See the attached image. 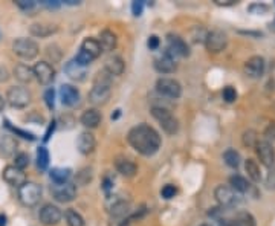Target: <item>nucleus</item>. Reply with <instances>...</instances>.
Returning <instances> with one entry per match:
<instances>
[{
    "instance_id": "nucleus-1",
    "label": "nucleus",
    "mask_w": 275,
    "mask_h": 226,
    "mask_svg": "<svg viewBox=\"0 0 275 226\" xmlns=\"http://www.w3.org/2000/svg\"><path fill=\"white\" fill-rule=\"evenodd\" d=\"M127 141L142 156H153L161 147L159 133L148 124H139L130 129Z\"/></svg>"
},
{
    "instance_id": "nucleus-2",
    "label": "nucleus",
    "mask_w": 275,
    "mask_h": 226,
    "mask_svg": "<svg viewBox=\"0 0 275 226\" xmlns=\"http://www.w3.org/2000/svg\"><path fill=\"white\" fill-rule=\"evenodd\" d=\"M110 93H112V90H110V75L106 70H103L95 78L93 87L89 92V101L93 106L106 104L109 101V98H110Z\"/></svg>"
},
{
    "instance_id": "nucleus-3",
    "label": "nucleus",
    "mask_w": 275,
    "mask_h": 226,
    "mask_svg": "<svg viewBox=\"0 0 275 226\" xmlns=\"http://www.w3.org/2000/svg\"><path fill=\"white\" fill-rule=\"evenodd\" d=\"M152 115H153V118L161 124L162 130H164L167 135H174V133H178V130H179V121L174 118V115H173L168 109H165V107H162V106H153V107H152Z\"/></svg>"
},
{
    "instance_id": "nucleus-4",
    "label": "nucleus",
    "mask_w": 275,
    "mask_h": 226,
    "mask_svg": "<svg viewBox=\"0 0 275 226\" xmlns=\"http://www.w3.org/2000/svg\"><path fill=\"white\" fill-rule=\"evenodd\" d=\"M41 199V187L35 182H26L18 188V200L24 207H35Z\"/></svg>"
},
{
    "instance_id": "nucleus-5",
    "label": "nucleus",
    "mask_w": 275,
    "mask_h": 226,
    "mask_svg": "<svg viewBox=\"0 0 275 226\" xmlns=\"http://www.w3.org/2000/svg\"><path fill=\"white\" fill-rule=\"evenodd\" d=\"M12 51L17 57L23 58V60H34L40 49H38V44L31 40V38H17L14 43H12Z\"/></svg>"
},
{
    "instance_id": "nucleus-6",
    "label": "nucleus",
    "mask_w": 275,
    "mask_h": 226,
    "mask_svg": "<svg viewBox=\"0 0 275 226\" xmlns=\"http://www.w3.org/2000/svg\"><path fill=\"white\" fill-rule=\"evenodd\" d=\"M156 90L159 95L170 99H178L182 95V86L174 78H159L156 81Z\"/></svg>"
},
{
    "instance_id": "nucleus-7",
    "label": "nucleus",
    "mask_w": 275,
    "mask_h": 226,
    "mask_svg": "<svg viewBox=\"0 0 275 226\" xmlns=\"http://www.w3.org/2000/svg\"><path fill=\"white\" fill-rule=\"evenodd\" d=\"M52 197L60 204H69L77 197V187L70 182L67 184H54L51 187Z\"/></svg>"
},
{
    "instance_id": "nucleus-8",
    "label": "nucleus",
    "mask_w": 275,
    "mask_h": 226,
    "mask_svg": "<svg viewBox=\"0 0 275 226\" xmlns=\"http://www.w3.org/2000/svg\"><path fill=\"white\" fill-rule=\"evenodd\" d=\"M228 44V35L220 31V29H214L211 32L207 34V38H205V47L208 52H213V54H217V52H222Z\"/></svg>"
},
{
    "instance_id": "nucleus-9",
    "label": "nucleus",
    "mask_w": 275,
    "mask_h": 226,
    "mask_svg": "<svg viewBox=\"0 0 275 226\" xmlns=\"http://www.w3.org/2000/svg\"><path fill=\"white\" fill-rule=\"evenodd\" d=\"M6 99L8 103L15 107V109H23L31 103V93L26 87L21 86H14L8 90L6 93Z\"/></svg>"
},
{
    "instance_id": "nucleus-10",
    "label": "nucleus",
    "mask_w": 275,
    "mask_h": 226,
    "mask_svg": "<svg viewBox=\"0 0 275 226\" xmlns=\"http://www.w3.org/2000/svg\"><path fill=\"white\" fill-rule=\"evenodd\" d=\"M214 197L216 200L219 202V205L222 208H231V207H236L239 202H240V197L237 194V191H234L231 187H227V185H219L216 190H214Z\"/></svg>"
},
{
    "instance_id": "nucleus-11",
    "label": "nucleus",
    "mask_w": 275,
    "mask_h": 226,
    "mask_svg": "<svg viewBox=\"0 0 275 226\" xmlns=\"http://www.w3.org/2000/svg\"><path fill=\"white\" fill-rule=\"evenodd\" d=\"M167 52L171 54L174 58H184L190 55V46L187 44V41L184 38H181L179 35H173L170 34L167 37Z\"/></svg>"
},
{
    "instance_id": "nucleus-12",
    "label": "nucleus",
    "mask_w": 275,
    "mask_h": 226,
    "mask_svg": "<svg viewBox=\"0 0 275 226\" xmlns=\"http://www.w3.org/2000/svg\"><path fill=\"white\" fill-rule=\"evenodd\" d=\"M63 217V213L58 207L52 205V204H46L40 208V213H38V219L43 225L46 226H54L57 223H60Z\"/></svg>"
},
{
    "instance_id": "nucleus-13",
    "label": "nucleus",
    "mask_w": 275,
    "mask_h": 226,
    "mask_svg": "<svg viewBox=\"0 0 275 226\" xmlns=\"http://www.w3.org/2000/svg\"><path fill=\"white\" fill-rule=\"evenodd\" d=\"M34 70V77L35 80L43 84V86H47L54 81L55 78V70L54 67L47 63V61H40V63H35V66L32 67Z\"/></svg>"
},
{
    "instance_id": "nucleus-14",
    "label": "nucleus",
    "mask_w": 275,
    "mask_h": 226,
    "mask_svg": "<svg viewBox=\"0 0 275 226\" xmlns=\"http://www.w3.org/2000/svg\"><path fill=\"white\" fill-rule=\"evenodd\" d=\"M256 153H257L260 162H262L265 167H268V168L274 167L275 150L269 141H259L257 145H256Z\"/></svg>"
},
{
    "instance_id": "nucleus-15",
    "label": "nucleus",
    "mask_w": 275,
    "mask_h": 226,
    "mask_svg": "<svg viewBox=\"0 0 275 226\" xmlns=\"http://www.w3.org/2000/svg\"><path fill=\"white\" fill-rule=\"evenodd\" d=\"M2 176H3V181H5L6 184H9L11 187H15V188H20L23 184L28 182V181H26V174L23 173V170H18V168L14 167V165L5 167Z\"/></svg>"
},
{
    "instance_id": "nucleus-16",
    "label": "nucleus",
    "mask_w": 275,
    "mask_h": 226,
    "mask_svg": "<svg viewBox=\"0 0 275 226\" xmlns=\"http://www.w3.org/2000/svg\"><path fill=\"white\" fill-rule=\"evenodd\" d=\"M265 67H266L265 58L260 55H254L245 63V72L251 78H260L265 73Z\"/></svg>"
},
{
    "instance_id": "nucleus-17",
    "label": "nucleus",
    "mask_w": 275,
    "mask_h": 226,
    "mask_svg": "<svg viewBox=\"0 0 275 226\" xmlns=\"http://www.w3.org/2000/svg\"><path fill=\"white\" fill-rule=\"evenodd\" d=\"M155 69L159 72V73H171V72H174L176 70V67H178V64H176V58L171 55V54H168L167 51L161 55V57H158V58H155Z\"/></svg>"
},
{
    "instance_id": "nucleus-18",
    "label": "nucleus",
    "mask_w": 275,
    "mask_h": 226,
    "mask_svg": "<svg viewBox=\"0 0 275 226\" xmlns=\"http://www.w3.org/2000/svg\"><path fill=\"white\" fill-rule=\"evenodd\" d=\"M60 98H61V103L64 106L73 107L80 101V92H78L77 87H73L70 84H63L61 89H60Z\"/></svg>"
},
{
    "instance_id": "nucleus-19",
    "label": "nucleus",
    "mask_w": 275,
    "mask_h": 226,
    "mask_svg": "<svg viewBox=\"0 0 275 226\" xmlns=\"http://www.w3.org/2000/svg\"><path fill=\"white\" fill-rule=\"evenodd\" d=\"M96 147V139L90 132H83L80 133L77 139V148L81 155H90Z\"/></svg>"
},
{
    "instance_id": "nucleus-20",
    "label": "nucleus",
    "mask_w": 275,
    "mask_h": 226,
    "mask_svg": "<svg viewBox=\"0 0 275 226\" xmlns=\"http://www.w3.org/2000/svg\"><path fill=\"white\" fill-rule=\"evenodd\" d=\"M126 69V63L119 55H110L106 63H104V70L110 75V77H118L124 72Z\"/></svg>"
},
{
    "instance_id": "nucleus-21",
    "label": "nucleus",
    "mask_w": 275,
    "mask_h": 226,
    "mask_svg": "<svg viewBox=\"0 0 275 226\" xmlns=\"http://www.w3.org/2000/svg\"><path fill=\"white\" fill-rule=\"evenodd\" d=\"M64 72L70 80H75V81H83L86 78V73H87L86 67L81 66L80 63H77L75 58L64 64Z\"/></svg>"
},
{
    "instance_id": "nucleus-22",
    "label": "nucleus",
    "mask_w": 275,
    "mask_h": 226,
    "mask_svg": "<svg viewBox=\"0 0 275 226\" xmlns=\"http://www.w3.org/2000/svg\"><path fill=\"white\" fill-rule=\"evenodd\" d=\"M101 113L98 112V109H87L83 112L80 121L84 127L87 129H96L101 124Z\"/></svg>"
},
{
    "instance_id": "nucleus-23",
    "label": "nucleus",
    "mask_w": 275,
    "mask_h": 226,
    "mask_svg": "<svg viewBox=\"0 0 275 226\" xmlns=\"http://www.w3.org/2000/svg\"><path fill=\"white\" fill-rule=\"evenodd\" d=\"M115 168L119 174L126 176V178H133L138 171V167L135 162H132L127 158H118L115 161Z\"/></svg>"
},
{
    "instance_id": "nucleus-24",
    "label": "nucleus",
    "mask_w": 275,
    "mask_h": 226,
    "mask_svg": "<svg viewBox=\"0 0 275 226\" xmlns=\"http://www.w3.org/2000/svg\"><path fill=\"white\" fill-rule=\"evenodd\" d=\"M98 41H99L101 49H103V51H106V52H112V51L116 47V43H118L116 35H115L110 29H104V31H101Z\"/></svg>"
},
{
    "instance_id": "nucleus-25",
    "label": "nucleus",
    "mask_w": 275,
    "mask_h": 226,
    "mask_svg": "<svg viewBox=\"0 0 275 226\" xmlns=\"http://www.w3.org/2000/svg\"><path fill=\"white\" fill-rule=\"evenodd\" d=\"M110 216L113 219H126L130 216V204L126 200H116L112 207H110Z\"/></svg>"
},
{
    "instance_id": "nucleus-26",
    "label": "nucleus",
    "mask_w": 275,
    "mask_h": 226,
    "mask_svg": "<svg viewBox=\"0 0 275 226\" xmlns=\"http://www.w3.org/2000/svg\"><path fill=\"white\" fill-rule=\"evenodd\" d=\"M14 77L20 81V83H31L35 77H34V70L32 67H29L28 64H17L14 69Z\"/></svg>"
},
{
    "instance_id": "nucleus-27",
    "label": "nucleus",
    "mask_w": 275,
    "mask_h": 226,
    "mask_svg": "<svg viewBox=\"0 0 275 226\" xmlns=\"http://www.w3.org/2000/svg\"><path fill=\"white\" fill-rule=\"evenodd\" d=\"M81 51H84V52H87L93 60L95 58H98L99 57V54H101V46H99V41L96 40V38H84V41L81 43V47H80Z\"/></svg>"
},
{
    "instance_id": "nucleus-28",
    "label": "nucleus",
    "mask_w": 275,
    "mask_h": 226,
    "mask_svg": "<svg viewBox=\"0 0 275 226\" xmlns=\"http://www.w3.org/2000/svg\"><path fill=\"white\" fill-rule=\"evenodd\" d=\"M29 31H31V34H32L34 37L44 38V37H49V35H52L54 32H57V26L43 24V23H34V24H31Z\"/></svg>"
},
{
    "instance_id": "nucleus-29",
    "label": "nucleus",
    "mask_w": 275,
    "mask_h": 226,
    "mask_svg": "<svg viewBox=\"0 0 275 226\" xmlns=\"http://www.w3.org/2000/svg\"><path fill=\"white\" fill-rule=\"evenodd\" d=\"M49 176L54 184H67L72 176V170L70 168H52Z\"/></svg>"
},
{
    "instance_id": "nucleus-30",
    "label": "nucleus",
    "mask_w": 275,
    "mask_h": 226,
    "mask_svg": "<svg viewBox=\"0 0 275 226\" xmlns=\"http://www.w3.org/2000/svg\"><path fill=\"white\" fill-rule=\"evenodd\" d=\"M230 185H231V188L234 190V191H237V193H246V191H249V182L243 178V176H240V174H234V176H231L230 178Z\"/></svg>"
},
{
    "instance_id": "nucleus-31",
    "label": "nucleus",
    "mask_w": 275,
    "mask_h": 226,
    "mask_svg": "<svg viewBox=\"0 0 275 226\" xmlns=\"http://www.w3.org/2000/svg\"><path fill=\"white\" fill-rule=\"evenodd\" d=\"M245 170L248 173V178L253 182H260L262 181V173H260V167L254 159H248L245 161Z\"/></svg>"
},
{
    "instance_id": "nucleus-32",
    "label": "nucleus",
    "mask_w": 275,
    "mask_h": 226,
    "mask_svg": "<svg viewBox=\"0 0 275 226\" xmlns=\"http://www.w3.org/2000/svg\"><path fill=\"white\" fill-rule=\"evenodd\" d=\"M64 219L67 226H84V219L80 213H77L75 210L69 208L64 211Z\"/></svg>"
},
{
    "instance_id": "nucleus-33",
    "label": "nucleus",
    "mask_w": 275,
    "mask_h": 226,
    "mask_svg": "<svg viewBox=\"0 0 275 226\" xmlns=\"http://www.w3.org/2000/svg\"><path fill=\"white\" fill-rule=\"evenodd\" d=\"M223 161H225V164L228 165V167H231V168H237L239 165H240V155H239V152H236V150H233V148H230V150H227L225 153H223Z\"/></svg>"
},
{
    "instance_id": "nucleus-34",
    "label": "nucleus",
    "mask_w": 275,
    "mask_h": 226,
    "mask_svg": "<svg viewBox=\"0 0 275 226\" xmlns=\"http://www.w3.org/2000/svg\"><path fill=\"white\" fill-rule=\"evenodd\" d=\"M234 223L237 226H256V219L251 213L248 211H240L234 217Z\"/></svg>"
},
{
    "instance_id": "nucleus-35",
    "label": "nucleus",
    "mask_w": 275,
    "mask_h": 226,
    "mask_svg": "<svg viewBox=\"0 0 275 226\" xmlns=\"http://www.w3.org/2000/svg\"><path fill=\"white\" fill-rule=\"evenodd\" d=\"M0 147H2V153H3L5 156H9V155H12V153L15 152L17 142H15V139H14L12 136H3Z\"/></svg>"
},
{
    "instance_id": "nucleus-36",
    "label": "nucleus",
    "mask_w": 275,
    "mask_h": 226,
    "mask_svg": "<svg viewBox=\"0 0 275 226\" xmlns=\"http://www.w3.org/2000/svg\"><path fill=\"white\" fill-rule=\"evenodd\" d=\"M37 165L40 170H46L49 167V152L46 147H40L37 150Z\"/></svg>"
},
{
    "instance_id": "nucleus-37",
    "label": "nucleus",
    "mask_w": 275,
    "mask_h": 226,
    "mask_svg": "<svg viewBox=\"0 0 275 226\" xmlns=\"http://www.w3.org/2000/svg\"><path fill=\"white\" fill-rule=\"evenodd\" d=\"M257 142H259V138H257V133L254 130H246L243 133V144L246 147H254L256 148Z\"/></svg>"
},
{
    "instance_id": "nucleus-38",
    "label": "nucleus",
    "mask_w": 275,
    "mask_h": 226,
    "mask_svg": "<svg viewBox=\"0 0 275 226\" xmlns=\"http://www.w3.org/2000/svg\"><path fill=\"white\" fill-rule=\"evenodd\" d=\"M92 181V170L90 168H83L80 173H77V182L80 185H86Z\"/></svg>"
},
{
    "instance_id": "nucleus-39",
    "label": "nucleus",
    "mask_w": 275,
    "mask_h": 226,
    "mask_svg": "<svg viewBox=\"0 0 275 226\" xmlns=\"http://www.w3.org/2000/svg\"><path fill=\"white\" fill-rule=\"evenodd\" d=\"M5 125H6V129H9L12 133L18 135V136H21V138H24V139H29V141H34V139H35V136H34L32 133L24 132V130H20V129H17V127L11 125V124H9V121H5Z\"/></svg>"
},
{
    "instance_id": "nucleus-40",
    "label": "nucleus",
    "mask_w": 275,
    "mask_h": 226,
    "mask_svg": "<svg viewBox=\"0 0 275 226\" xmlns=\"http://www.w3.org/2000/svg\"><path fill=\"white\" fill-rule=\"evenodd\" d=\"M29 165V156L26 153H18L14 159V167H17L18 170H24Z\"/></svg>"
},
{
    "instance_id": "nucleus-41",
    "label": "nucleus",
    "mask_w": 275,
    "mask_h": 226,
    "mask_svg": "<svg viewBox=\"0 0 275 226\" xmlns=\"http://www.w3.org/2000/svg\"><path fill=\"white\" fill-rule=\"evenodd\" d=\"M248 11H249L251 14H260V15H263V14H266V12L269 11V6L265 5V3H253V5L248 6Z\"/></svg>"
},
{
    "instance_id": "nucleus-42",
    "label": "nucleus",
    "mask_w": 275,
    "mask_h": 226,
    "mask_svg": "<svg viewBox=\"0 0 275 226\" xmlns=\"http://www.w3.org/2000/svg\"><path fill=\"white\" fill-rule=\"evenodd\" d=\"M222 96L227 103H234L237 99V92L233 86H227L222 92Z\"/></svg>"
},
{
    "instance_id": "nucleus-43",
    "label": "nucleus",
    "mask_w": 275,
    "mask_h": 226,
    "mask_svg": "<svg viewBox=\"0 0 275 226\" xmlns=\"http://www.w3.org/2000/svg\"><path fill=\"white\" fill-rule=\"evenodd\" d=\"M75 60H77V63H80V64L84 66V67H87V66L93 61V58H92L87 52H84V51H81V49H80V52L77 54Z\"/></svg>"
},
{
    "instance_id": "nucleus-44",
    "label": "nucleus",
    "mask_w": 275,
    "mask_h": 226,
    "mask_svg": "<svg viewBox=\"0 0 275 226\" xmlns=\"http://www.w3.org/2000/svg\"><path fill=\"white\" fill-rule=\"evenodd\" d=\"M176 193H178V190H176V187L174 185H171V184H168V185H165L162 190H161V194H162V197L164 199H173L174 196H176Z\"/></svg>"
},
{
    "instance_id": "nucleus-45",
    "label": "nucleus",
    "mask_w": 275,
    "mask_h": 226,
    "mask_svg": "<svg viewBox=\"0 0 275 226\" xmlns=\"http://www.w3.org/2000/svg\"><path fill=\"white\" fill-rule=\"evenodd\" d=\"M44 103H46V106H47V109H54V106H55V92H54V89H47L46 92H44Z\"/></svg>"
},
{
    "instance_id": "nucleus-46",
    "label": "nucleus",
    "mask_w": 275,
    "mask_h": 226,
    "mask_svg": "<svg viewBox=\"0 0 275 226\" xmlns=\"http://www.w3.org/2000/svg\"><path fill=\"white\" fill-rule=\"evenodd\" d=\"M15 3H17V6H18L20 9H23V11H31V9L35 8V2H31V0H17Z\"/></svg>"
},
{
    "instance_id": "nucleus-47",
    "label": "nucleus",
    "mask_w": 275,
    "mask_h": 226,
    "mask_svg": "<svg viewBox=\"0 0 275 226\" xmlns=\"http://www.w3.org/2000/svg\"><path fill=\"white\" fill-rule=\"evenodd\" d=\"M159 44H161L159 37H158V35H150V38H148V41H147L148 49H150V51H156V49L159 47Z\"/></svg>"
},
{
    "instance_id": "nucleus-48",
    "label": "nucleus",
    "mask_w": 275,
    "mask_h": 226,
    "mask_svg": "<svg viewBox=\"0 0 275 226\" xmlns=\"http://www.w3.org/2000/svg\"><path fill=\"white\" fill-rule=\"evenodd\" d=\"M142 9H144V2L136 0V2L132 3V12H133V15L139 17V15L142 14Z\"/></svg>"
},
{
    "instance_id": "nucleus-49",
    "label": "nucleus",
    "mask_w": 275,
    "mask_h": 226,
    "mask_svg": "<svg viewBox=\"0 0 275 226\" xmlns=\"http://www.w3.org/2000/svg\"><path fill=\"white\" fill-rule=\"evenodd\" d=\"M265 136H266L268 139H275V122H271V124L266 127Z\"/></svg>"
},
{
    "instance_id": "nucleus-50",
    "label": "nucleus",
    "mask_w": 275,
    "mask_h": 226,
    "mask_svg": "<svg viewBox=\"0 0 275 226\" xmlns=\"http://www.w3.org/2000/svg\"><path fill=\"white\" fill-rule=\"evenodd\" d=\"M54 130H55V121L52 119V122L49 124V127H47V130H46V133H44V138H43L44 142H47V141L51 139V135L54 133Z\"/></svg>"
},
{
    "instance_id": "nucleus-51",
    "label": "nucleus",
    "mask_w": 275,
    "mask_h": 226,
    "mask_svg": "<svg viewBox=\"0 0 275 226\" xmlns=\"http://www.w3.org/2000/svg\"><path fill=\"white\" fill-rule=\"evenodd\" d=\"M214 2H216V5H223V6H230V5L237 3L236 0H214Z\"/></svg>"
},
{
    "instance_id": "nucleus-52",
    "label": "nucleus",
    "mask_w": 275,
    "mask_h": 226,
    "mask_svg": "<svg viewBox=\"0 0 275 226\" xmlns=\"http://www.w3.org/2000/svg\"><path fill=\"white\" fill-rule=\"evenodd\" d=\"M43 5H46L47 8H58V6H60V2H51V0H47V2H43Z\"/></svg>"
},
{
    "instance_id": "nucleus-53",
    "label": "nucleus",
    "mask_w": 275,
    "mask_h": 226,
    "mask_svg": "<svg viewBox=\"0 0 275 226\" xmlns=\"http://www.w3.org/2000/svg\"><path fill=\"white\" fill-rule=\"evenodd\" d=\"M220 226H237L234 223V220H222Z\"/></svg>"
},
{
    "instance_id": "nucleus-54",
    "label": "nucleus",
    "mask_w": 275,
    "mask_h": 226,
    "mask_svg": "<svg viewBox=\"0 0 275 226\" xmlns=\"http://www.w3.org/2000/svg\"><path fill=\"white\" fill-rule=\"evenodd\" d=\"M0 226H6V216L0 214Z\"/></svg>"
},
{
    "instance_id": "nucleus-55",
    "label": "nucleus",
    "mask_w": 275,
    "mask_h": 226,
    "mask_svg": "<svg viewBox=\"0 0 275 226\" xmlns=\"http://www.w3.org/2000/svg\"><path fill=\"white\" fill-rule=\"evenodd\" d=\"M3 107H5V101H3V98L0 96V112L3 110Z\"/></svg>"
},
{
    "instance_id": "nucleus-56",
    "label": "nucleus",
    "mask_w": 275,
    "mask_h": 226,
    "mask_svg": "<svg viewBox=\"0 0 275 226\" xmlns=\"http://www.w3.org/2000/svg\"><path fill=\"white\" fill-rule=\"evenodd\" d=\"M201 226H211V225H210V223H202Z\"/></svg>"
}]
</instances>
